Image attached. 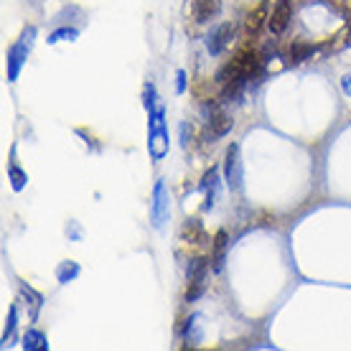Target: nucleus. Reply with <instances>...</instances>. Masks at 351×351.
Masks as SVG:
<instances>
[{
    "label": "nucleus",
    "instance_id": "1",
    "mask_svg": "<svg viewBox=\"0 0 351 351\" xmlns=\"http://www.w3.org/2000/svg\"><path fill=\"white\" fill-rule=\"evenodd\" d=\"M257 71H260V53H257L252 46H245V49H239V51L221 66L219 74H217V80L227 87V97H229V95H234L250 77H255Z\"/></svg>",
    "mask_w": 351,
    "mask_h": 351
},
{
    "label": "nucleus",
    "instance_id": "17",
    "mask_svg": "<svg viewBox=\"0 0 351 351\" xmlns=\"http://www.w3.org/2000/svg\"><path fill=\"white\" fill-rule=\"evenodd\" d=\"M8 173H10V181H13V189H16V191H21V189H23V184H26V176L21 173L16 166H10Z\"/></svg>",
    "mask_w": 351,
    "mask_h": 351
},
{
    "label": "nucleus",
    "instance_id": "20",
    "mask_svg": "<svg viewBox=\"0 0 351 351\" xmlns=\"http://www.w3.org/2000/svg\"><path fill=\"white\" fill-rule=\"evenodd\" d=\"M189 130H191L189 125H181V145H184V148H189V143H191V138H193V132L189 135Z\"/></svg>",
    "mask_w": 351,
    "mask_h": 351
},
{
    "label": "nucleus",
    "instance_id": "9",
    "mask_svg": "<svg viewBox=\"0 0 351 351\" xmlns=\"http://www.w3.org/2000/svg\"><path fill=\"white\" fill-rule=\"evenodd\" d=\"M221 13V0H193V21L206 23Z\"/></svg>",
    "mask_w": 351,
    "mask_h": 351
},
{
    "label": "nucleus",
    "instance_id": "14",
    "mask_svg": "<svg viewBox=\"0 0 351 351\" xmlns=\"http://www.w3.org/2000/svg\"><path fill=\"white\" fill-rule=\"evenodd\" d=\"M23 346H26V349H46L44 334H38V331H28L26 339H23Z\"/></svg>",
    "mask_w": 351,
    "mask_h": 351
},
{
    "label": "nucleus",
    "instance_id": "5",
    "mask_svg": "<svg viewBox=\"0 0 351 351\" xmlns=\"http://www.w3.org/2000/svg\"><path fill=\"white\" fill-rule=\"evenodd\" d=\"M290 18H293V3L290 0H278L272 5V13L267 18V28H270L272 36L285 34V28L290 26Z\"/></svg>",
    "mask_w": 351,
    "mask_h": 351
},
{
    "label": "nucleus",
    "instance_id": "11",
    "mask_svg": "<svg viewBox=\"0 0 351 351\" xmlns=\"http://www.w3.org/2000/svg\"><path fill=\"white\" fill-rule=\"evenodd\" d=\"M181 237H184V242H189V245H202L204 242V227L199 219H189L184 224V229H181Z\"/></svg>",
    "mask_w": 351,
    "mask_h": 351
},
{
    "label": "nucleus",
    "instance_id": "7",
    "mask_svg": "<svg viewBox=\"0 0 351 351\" xmlns=\"http://www.w3.org/2000/svg\"><path fill=\"white\" fill-rule=\"evenodd\" d=\"M224 171H227V184H229V189L239 191V189H242V160H239V145H237V143H232V145H229Z\"/></svg>",
    "mask_w": 351,
    "mask_h": 351
},
{
    "label": "nucleus",
    "instance_id": "10",
    "mask_svg": "<svg viewBox=\"0 0 351 351\" xmlns=\"http://www.w3.org/2000/svg\"><path fill=\"white\" fill-rule=\"evenodd\" d=\"M232 130V117L224 112H214L209 120V135L211 138H221V135H227Z\"/></svg>",
    "mask_w": 351,
    "mask_h": 351
},
{
    "label": "nucleus",
    "instance_id": "3",
    "mask_svg": "<svg viewBox=\"0 0 351 351\" xmlns=\"http://www.w3.org/2000/svg\"><path fill=\"white\" fill-rule=\"evenodd\" d=\"M34 36H36V28H26L23 36L18 38V44L8 51V80L10 82L18 80V71H21L28 51H31V46H34Z\"/></svg>",
    "mask_w": 351,
    "mask_h": 351
},
{
    "label": "nucleus",
    "instance_id": "18",
    "mask_svg": "<svg viewBox=\"0 0 351 351\" xmlns=\"http://www.w3.org/2000/svg\"><path fill=\"white\" fill-rule=\"evenodd\" d=\"M16 328V308H10V316H8V326H5V336H3V346H8V339Z\"/></svg>",
    "mask_w": 351,
    "mask_h": 351
},
{
    "label": "nucleus",
    "instance_id": "6",
    "mask_svg": "<svg viewBox=\"0 0 351 351\" xmlns=\"http://www.w3.org/2000/svg\"><path fill=\"white\" fill-rule=\"evenodd\" d=\"M267 18H270V5H267V0H257L245 16V34L250 36V38H255V36L260 34V28L267 23Z\"/></svg>",
    "mask_w": 351,
    "mask_h": 351
},
{
    "label": "nucleus",
    "instance_id": "4",
    "mask_svg": "<svg viewBox=\"0 0 351 351\" xmlns=\"http://www.w3.org/2000/svg\"><path fill=\"white\" fill-rule=\"evenodd\" d=\"M234 34H237V26L234 23H221V26H217V31L209 36V41H206V49H209L211 56H219V53H224L232 46V41H234Z\"/></svg>",
    "mask_w": 351,
    "mask_h": 351
},
{
    "label": "nucleus",
    "instance_id": "19",
    "mask_svg": "<svg viewBox=\"0 0 351 351\" xmlns=\"http://www.w3.org/2000/svg\"><path fill=\"white\" fill-rule=\"evenodd\" d=\"M66 36H69V38H77V31H69V28L56 31V34H51V38H49V41H51V44H56V41H62V38H66Z\"/></svg>",
    "mask_w": 351,
    "mask_h": 351
},
{
    "label": "nucleus",
    "instance_id": "8",
    "mask_svg": "<svg viewBox=\"0 0 351 351\" xmlns=\"http://www.w3.org/2000/svg\"><path fill=\"white\" fill-rule=\"evenodd\" d=\"M168 217H171L168 191H166V184L158 181V184H156V191H153V221H156V227H163Z\"/></svg>",
    "mask_w": 351,
    "mask_h": 351
},
{
    "label": "nucleus",
    "instance_id": "22",
    "mask_svg": "<svg viewBox=\"0 0 351 351\" xmlns=\"http://www.w3.org/2000/svg\"><path fill=\"white\" fill-rule=\"evenodd\" d=\"M184 89H186V74L178 71V92H184Z\"/></svg>",
    "mask_w": 351,
    "mask_h": 351
},
{
    "label": "nucleus",
    "instance_id": "2",
    "mask_svg": "<svg viewBox=\"0 0 351 351\" xmlns=\"http://www.w3.org/2000/svg\"><path fill=\"white\" fill-rule=\"evenodd\" d=\"M148 150L156 160H160L168 153V132L166 120H163V107L150 110V123H148Z\"/></svg>",
    "mask_w": 351,
    "mask_h": 351
},
{
    "label": "nucleus",
    "instance_id": "21",
    "mask_svg": "<svg viewBox=\"0 0 351 351\" xmlns=\"http://www.w3.org/2000/svg\"><path fill=\"white\" fill-rule=\"evenodd\" d=\"M341 87H343V92H346V95L351 97V71H349V74H346V77H343V80H341Z\"/></svg>",
    "mask_w": 351,
    "mask_h": 351
},
{
    "label": "nucleus",
    "instance_id": "15",
    "mask_svg": "<svg viewBox=\"0 0 351 351\" xmlns=\"http://www.w3.org/2000/svg\"><path fill=\"white\" fill-rule=\"evenodd\" d=\"M308 53H311V46L306 44H295L290 49V62H303Z\"/></svg>",
    "mask_w": 351,
    "mask_h": 351
},
{
    "label": "nucleus",
    "instance_id": "16",
    "mask_svg": "<svg viewBox=\"0 0 351 351\" xmlns=\"http://www.w3.org/2000/svg\"><path fill=\"white\" fill-rule=\"evenodd\" d=\"M204 280H189V290H186V300H196L202 295Z\"/></svg>",
    "mask_w": 351,
    "mask_h": 351
},
{
    "label": "nucleus",
    "instance_id": "12",
    "mask_svg": "<svg viewBox=\"0 0 351 351\" xmlns=\"http://www.w3.org/2000/svg\"><path fill=\"white\" fill-rule=\"evenodd\" d=\"M202 189L206 191V204H204V209H211V199H214V193H217V168H211V171H206V176H204L202 181Z\"/></svg>",
    "mask_w": 351,
    "mask_h": 351
},
{
    "label": "nucleus",
    "instance_id": "13",
    "mask_svg": "<svg viewBox=\"0 0 351 351\" xmlns=\"http://www.w3.org/2000/svg\"><path fill=\"white\" fill-rule=\"evenodd\" d=\"M224 247H227V232L221 229L214 237V270H221V263H224Z\"/></svg>",
    "mask_w": 351,
    "mask_h": 351
}]
</instances>
